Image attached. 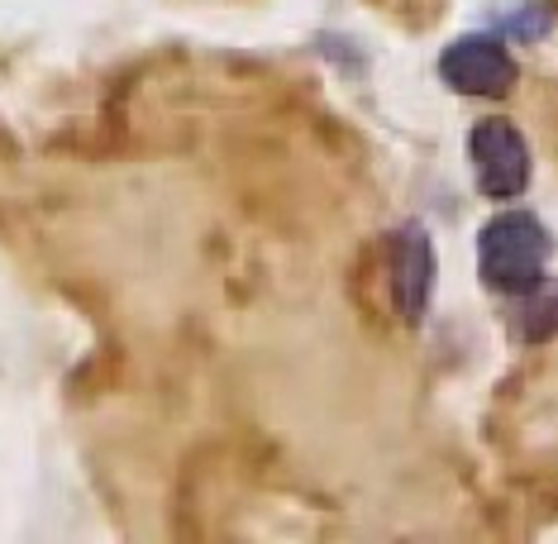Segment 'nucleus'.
I'll return each instance as SVG.
<instances>
[{"instance_id":"f257e3e1","label":"nucleus","mask_w":558,"mask_h":544,"mask_svg":"<svg viewBox=\"0 0 558 544\" xmlns=\"http://www.w3.org/2000/svg\"><path fill=\"white\" fill-rule=\"evenodd\" d=\"M477 263L487 287L511 297H530L535 287H544V263H549V234L535 215L506 210L497 220H487L477 244Z\"/></svg>"},{"instance_id":"f03ea898","label":"nucleus","mask_w":558,"mask_h":544,"mask_svg":"<svg viewBox=\"0 0 558 544\" xmlns=\"http://www.w3.org/2000/svg\"><path fill=\"white\" fill-rule=\"evenodd\" d=\"M468 154H473V172L477 186L497 201H511L525 192L530 182V148L515 134V124L506 120H482L473 138H468Z\"/></svg>"},{"instance_id":"7ed1b4c3","label":"nucleus","mask_w":558,"mask_h":544,"mask_svg":"<svg viewBox=\"0 0 558 544\" xmlns=\"http://www.w3.org/2000/svg\"><path fill=\"white\" fill-rule=\"evenodd\" d=\"M439 72L449 86H459L463 96H506L515 86V62L497 39H482V34H468V39L449 44L439 58Z\"/></svg>"},{"instance_id":"20e7f679","label":"nucleus","mask_w":558,"mask_h":544,"mask_svg":"<svg viewBox=\"0 0 558 544\" xmlns=\"http://www.w3.org/2000/svg\"><path fill=\"white\" fill-rule=\"evenodd\" d=\"M429 277H435V253H429L425 230H401L391 244V292L405 321H421L429 301Z\"/></svg>"}]
</instances>
